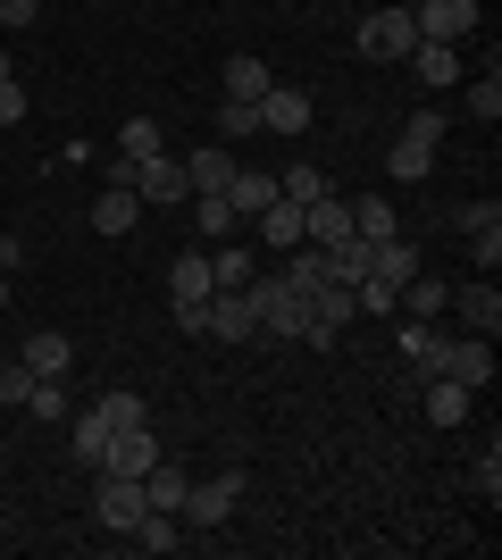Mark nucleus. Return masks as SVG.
Here are the masks:
<instances>
[{"label": "nucleus", "instance_id": "1", "mask_svg": "<svg viewBox=\"0 0 502 560\" xmlns=\"http://www.w3.org/2000/svg\"><path fill=\"white\" fill-rule=\"evenodd\" d=\"M352 43H360V59H377V68H402L410 43H419V25H410V9H369Z\"/></svg>", "mask_w": 502, "mask_h": 560}, {"label": "nucleus", "instance_id": "2", "mask_svg": "<svg viewBox=\"0 0 502 560\" xmlns=\"http://www.w3.org/2000/svg\"><path fill=\"white\" fill-rule=\"evenodd\" d=\"M435 142H444V117H435V109H419V117L402 126V142L385 151V176H394V185H419V176L435 167Z\"/></svg>", "mask_w": 502, "mask_h": 560}, {"label": "nucleus", "instance_id": "3", "mask_svg": "<svg viewBox=\"0 0 502 560\" xmlns=\"http://www.w3.org/2000/svg\"><path fill=\"white\" fill-rule=\"evenodd\" d=\"M235 502H243V468H218V477H201V486H185V536L192 527H226L235 518Z\"/></svg>", "mask_w": 502, "mask_h": 560}, {"label": "nucleus", "instance_id": "4", "mask_svg": "<svg viewBox=\"0 0 502 560\" xmlns=\"http://www.w3.org/2000/svg\"><path fill=\"white\" fill-rule=\"evenodd\" d=\"M151 511V493H143V477H109L101 468V486H93V518L109 527V536H135V518Z\"/></svg>", "mask_w": 502, "mask_h": 560}, {"label": "nucleus", "instance_id": "5", "mask_svg": "<svg viewBox=\"0 0 502 560\" xmlns=\"http://www.w3.org/2000/svg\"><path fill=\"white\" fill-rule=\"evenodd\" d=\"M435 376H453V385L486 394V385H494V335H444V360H435Z\"/></svg>", "mask_w": 502, "mask_h": 560}, {"label": "nucleus", "instance_id": "6", "mask_svg": "<svg viewBox=\"0 0 502 560\" xmlns=\"http://www.w3.org/2000/svg\"><path fill=\"white\" fill-rule=\"evenodd\" d=\"M135 201H151V210H167V201H192V185H185V160H167V151H151V160H135Z\"/></svg>", "mask_w": 502, "mask_h": 560}, {"label": "nucleus", "instance_id": "7", "mask_svg": "<svg viewBox=\"0 0 502 560\" xmlns=\"http://www.w3.org/2000/svg\"><path fill=\"white\" fill-rule=\"evenodd\" d=\"M311 117H318V101L302 84H268L260 93V135H311Z\"/></svg>", "mask_w": 502, "mask_h": 560}, {"label": "nucleus", "instance_id": "8", "mask_svg": "<svg viewBox=\"0 0 502 560\" xmlns=\"http://www.w3.org/2000/svg\"><path fill=\"white\" fill-rule=\"evenodd\" d=\"M410 25H419V43H460V34L478 25V0H419Z\"/></svg>", "mask_w": 502, "mask_h": 560}, {"label": "nucleus", "instance_id": "9", "mask_svg": "<svg viewBox=\"0 0 502 560\" xmlns=\"http://www.w3.org/2000/svg\"><path fill=\"white\" fill-rule=\"evenodd\" d=\"M185 185H192V201H226V185H235V151L226 142H201L185 160Z\"/></svg>", "mask_w": 502, "mask_h": 560}, {"label": "nucleus", "instance_id": "10", "mask_svg": "<svg viewBox=\"0 0 502 560\" xmlns=\"http://www.w3.org/2000/svg\"><path fill=\"white\" fill-rule=\"evenodd\" d=\"M369 277L402 293V284L419 277V243H410V234H385V243H369Z\"/></svg>", "mask_w": 502, "mask_h": 560}, {"label": "nucleus", "instance_id": "11", "mask_svg": "<svg viewBox=\"0 0 502 560\" xmlns=\"http://www.w3.org/2000/svg\"><path fill=\"white\" fill-rule=\"evenodd\" d=\"M151 460H160L151 427H118V435H109V452H101V468H109V477H143Z\"/></svg>", "mask_w": 502, "mask_h": 560}, {"label": "nucleus", "instance_id": "12", "mask_svg": "<svg viewBox=\"0 0 502 560\" xmlns=\"http://www.w3.org/2000/svg\"><path fill=\"white\" fill-rule=\"evenodd\" d=\"M302 243H318V252H335V243H352V201H311L302 210Z\"/></svg>", "mask_w": 502, "mask_h": 560}, {"label": "nucleus", "instance_id": "13", "mask_svg": "<svg viewBox=\"0 0 502 560\" xmlns=\"http://www.w3.org/2000/svg\"><path fill=\"white\" fill-rule=\"evenodd\" d=\"M218 277H210V252H176L167 259V302H210Z\"/></svg>", "mask_w": 502, "mask_h": 560}, {"label": "nucleus", "instance_id": "14", "mask_svg": "<svg viewBox=\"0 0 502 560\" xmlns=\"http://www.w3.org/2000/svg\"><path fill=\"white\" fill-rule=\"evenodd\" d=\"M210 335H218V343H260L252 302H243V293H210Z\"/></svg>", "mask_w": 502, "mask_h": 560}, {"label": "nucleus", "instance_id": "15", "mask_svg": "<svg viewBox=\"0 0 502 560\" xmlns=\"http://www.w3.org/2000/svg\"><path fill=\"white\" fill-rule=\"evenodd\" d=\"M394 351L410 360V376H435V360H444V335H435V318H402Z\"/></svg>", "mask_w": 502, "mask_h": 560}, {"label": "nucleus", "instance_id": "16", "mask_svg": "<svg viewBox=\"0 0 502 560\" xmlns=\"http://www.w3.org/2000/svg\"><path fill=\"white\" fill-rule=\"evenodd\" d=\"M268 84H277V75H268V59H252V50H235V59L218 68V93L226 101H260Z\"/></svg>", "mask_w": 502, "mask_h": 560}, {"label": "nucleus", "instance_id": "17", "mask_svg": "<svg viewBox=\"0 0 502 560\" xmlns=\"http://www.w3.org/2000/svg\"><path fill=\"white\" fill-rule=\"evenodd\" d=\"M394 310H402V318H444V310H453V284L419 268V277H410L402 293H394Z\"/></svg>", "mask_w": 502, "mask_h": 560}, {"label": "nucleus", "instance_id": "18", "mask_svg": "<svg viewBox=\"0 0 502 560\" xmlns=\"http://www.w3.org/2000/svg\"><path fill=\"white\" fill-rule=\"evenodd\" d=\"M419 401H428V419H435V427H460L478 394H469V385H453V376H419Z\"/></svg>", "mask_w": 502, "mask_h": 560}, {"label": "nucleus", "instance_id": "19", "mask_svg": "<svg viewBox=\"0 0 502 560\" xmlns=\"http://www.w3.org/2000/svg\"><path fill=\"white\" fill-rule=\"evenodd\" d=\"M135 218H143L135 185H101V201H93V234H135Z\"/></svg>", "mask_w": 502, "mask_h": 560}, {"label": "nucleus", "instance_id": "20", "mask_svg": "<svg viewBox=\"0 0 502 560\" xmlns=\"http://www.w3.org/2000/svg\"><path fill=\"white\" fill-rule=\"evenodd\" d=\"M268 201H277V176H268V167H235V185H226V210H235V218H260Z\"/></svg>", "mask_w": 502, "mask_h": 560}, {"label": "nucleus", "instance_id": "21", "mask_svg": "<svg viewBox=\"0 0 502 560\" xmlns=\"http://www.w3.org/2000/svg\"><path fill=\"white\" fill-rule=\"evenodd\" d=\"M352 234H360V243H385V234H402V210H394L385 192H360V201H352Z\"/></svg>", "mask_w": 502, "mask_h": 560}, {"label": "nucleus", "instance_id": "22", "mask_svg": "<svg viewBox=\"0 0 502 560\" xmlns=\"http://www.w3.org/2000/svg\"><path fill=\"white\" fill-rule=\"evenodd\" d=\"M453 310H460V318H469V335H494L502 327V293H494V284H460V293H453Z\"/></svg>", "mask_w": 502, "mask_h": 560}, {"label": "nucleus", "instance_id": "23", "mask_svg": "<svg viewBox=\"0 0 502 560\" xmlns=\"http://www.w3.org/2000/svg\"><path fill=\"white\" fill-rule=\"evenodd\" d=\"M410 68H419V84L444 93V84H460V50L453 43H410Z\"/></svg>", "mask_w": 502, "mask_h": 560}, {"label": "nucleus", "instance_id": "24", "mask_svg": "<svg viewBox=\"0 0 502 560\" xmlns=\"http://www.w3.org/2000/svg\"><path fill=\"white\" fill-rule=\"evenodd\" d=\"M17 360H25L34 376H68L75 343H68V335H25V343H17Z\"/></svg>", "mask_w": 502, "mask_h": 560}, {"label": "nucleus", "instance_id": "25", "mask_svg": "<svg viewBox=\"0 0 502 560\" xmlns=\"http://www.w3.org/2000/svg\"><path fill=\"white\" fill-rule=\"evenodd\" d=\"M68 427H75V460L101 468V452H109V435H118V427L101 419V410H68Z\"/></svg>", "mask_w": 502, "mask_h": 560}, {"label": "nucleus", "instance_id": "26", "mask_svg": "<svg viewBox=\"0 0 502 560\" xmlns=\"http://www.w3.org/2000/svg\"><path fill=\"white\" fill-rule=\"evenodd\" d=\"M25 410H34V419L43 427H59L75 410V394H68V376H34V394H25Z\"/></svg>", "mask_w": 502, "mask_h": 560}, {"label": "nucleus", "instance_id": "27", "mask_svg": "<svg viewBox=\"0 0 502 560\" xmlns=\"http://www.w3.org/2000/svg\"><path fill=\"white\" fill-rule=\"evenodd\" d=\"M185 486H192V477H185V468H167V460H151V468H143L151 511H185Z\"/></svg>", "mask_w": 502, "mask_h": 560}, {"label": "nucleus", "instance_id": "28", "mask_svg": "<svg viewBox=\"0 0 502 560\" xmlns=\"http://www.w3.org/2000/svg\"><path fill=\"white\" fill-rule=\"evenodd\" d=\"M260 234L277 243V252H293V243H302V201H285V192H277V201L260 210Z\"/></svg>", "mask_w": 502, "mask_h": 560}, {"label": "nucleus", "instance_id": "29", "mask_svg": "<svg viewBox=\"0 0 502 560\" xmlns=\"http://www.w3.org/2000/svg\"><path fill=\"white\" fill-rule=\"evenodd\" d=\"M93 410H101V419H109V427H151V401L135 394V385H109V394H101Z\"/></svg>", "mask_w": 502, "mask_h": 560}, {"label": "nucleus", "instance_id": "30", "mask_svg": "<svg viewBox=\"0 0 502 560\" xmlns=\"http://www.w3.org/2000/svg\"><path fill=\"white\" fill-rule=\"evenodd\" d=\"M135 544H143V552H176V544H185V518L176 511H143L135 518Z\"/></svg>", "mask_w": 502, "mask_h": 560}, {"label": "nucleus", "instance_id": "31", "mask_svg": "<svg viewBox=\"0 0 502 560\" xmlns=\"http://www.w3.org/2000/svg\"><path fill=\"white\" fill-rule=\"evenodd\" d=\"M277 192H285V201H302V210H311V201H327V167H311V160H302V167H285V176H277Z\"/></svg>", "mask_w": 502, "mask_h": 560}, {"label": "nucleus", "instance_id": "32", "mask_svg": "<svg viewBox=\"0 0 502 560\" xmlns=\"http://www.w3.org/2000/svg\"><path fill=\"white\" fill-rule=\"evenodd\" d=\"M260 135V101H218V142H243Z\"/></svg>", "mask_w": 502, "mask_h": 560}, {"label": "nucleus", "instance_id": "33", "mask_svg": "<svg viewBox=\"0 0 502 560\" xmlns=\"http://www.w3.org/2000/svg\"><path fill=\"white\" fill-rule=\"evenodd\" d=\"M160 151V117H126L118 126V160H151Z\"/></svg>", "mask_w": 502, "mask_h": 560}, {"label": "nucleus", "instance_id": "34", "mask_svg": "<svg viewBox=\"0 0 502 560\" xmlns=\"http://www.w3.org/2000/svg\"><path fill=\"white\" fill-rule=\"evenodd\" d=\"M210 277H218V293H243V284H252V252H235V243H218Z\"/></svg>", "mask_w": 502, "mask_h": 560}, {"label": "nucleus", "instance_id": "35", "mask_svg": "<svg viewBox=\"0 0 502 560\" xmlns=\"http://www.w3.org/2000/svg\"><path fill=\"white\" fill-rule=\"evenodd\" d=\"M25 394H34V369H25V360H0V401L25 410Z\"/></svg>", "mask_w": 502, "mask_h": 560}, {"label": "nucleus", "instance_id": "36", "mask_svg": "<svg viewBox=\"0 0 502 560\" xmlns=\"http://www.w3.org/2000/svg\"><path fill=\"white\" fill-rule=\"evenodd\" d=\"M469 109H478L486 126H494V117H502V75H494V68H486L478 84H469Z\"/></svg>", "mask_w": 502, "mask_h": 560}, {"label": "nucleus", "instance_id": "37", "mask_svg": "<svg viewBox=\"0 0 502 560\" xmlns=\"http://www.w3.org/2000/svg\"><path fill=\"white\" fill-rule=\"evenodd\" d=\"M192 226H201V234H218V243H226V234H235V210H226V201H192Z\"/></svg>", "mask_w": 502, "mask_h": 560}, {"label": "nucleus", "instance_id": "38", "mask_svg": "<svg viewBox=\"0 0 502 560\" xmlns=\"http://www.w3.org/2000/svg\"><path fill=\"white\" fill-rule=\"evenodd\" d=\"M469 486H478V493H486V502H502V452H486V460H478V468H469Z\"/></svg>", "mask_w": 502, "mask_h": 560}, {"label": "nucleus", "instance_id": "39", "mask_svg": "<svg viewBox=\"0 0 502 560\" xmlns=\"http://www.w3.org/2000/svg\"><path fill=\"white\" fill-rule=\"evenodd\" d=\"M469 252H478V268H502V218H494V226H478V234H469Z\"/></svg>", "mask_w": 502, "mask_h": 560}, {"label": "nucleus", "instance_id": "40", "mask_svg": "<svg viewBox=\"0 0 502 560\" xmlns=\"http://www.w3.org/2000/svg\"><path fill=\"white\" fill-rule=\"evenodd\" d=\"M34 18H43V0H0V25H9V34H25Z\"/></svg>", "mask_w": 502, "mask_h": 560}, {"label": "nucleus", "instance_id": "41", "mask_svg": "<svg viewBox=\"0 0 502 560\" xmlns=\"http://www.w3.org/2000/svg\"><path fill=\"white\" fill-rule=\"evenodd\" d=\"M17 117H25V84H17V75H0V126H17Z\"/></svg>", "mask_w": 502, "mask_h": 560}, {"label": "nucleus", "instance_id": "42", "mask_svg": "<svg viewBox=\"0 0 502 560\" xmlns=\"http://www.w3.org/2000/svg\"><path fill=\"white\" fill-rule=\"evenodd\" d=\"M176 327H185V335H210V302H176Z\"/></svg>", "mask_w": 502, "mask_h": 560}, {"label": "nucleus", "instance_id": "43", "mask_svg": "<svg viewBox=\"0 0 502 560\" xmlns=\"http://www.w3.org/2000/svg\"><path fill=\"white\" fill-rule=\"evenodd\" d=\"M502 218V201H469V210H460V234H478V226H494Z\"/></svg>", "mask_w": 502, "mask_h": 560}, {"label": "nucleus", "instance_id": "44", "mask_svg": "<svg viewBox=\"0 0 502 560\" xmlns=\"http://www.w3.org/2000/svg\"><path fill=\"white\" fill-rule=\"evenodd\" d=\"M17 268H25V243H17V234H0V277H17Z\"/></svg>", "mask_w": 502, "mask_h": 560}, {"label": "nucleus", "instance_id": "45", "mask_svg": "<svg viewBox=\"0 0 502 560\" xmlns=\"http://www.w3.org/2000/svg\"><path fill=\"white\" fill-rule=\"evenodd\" d=\"M0 310H9V277H0Z\"/></svg>", "mask_w": 502, "mask_h": 560}]
</instances>
